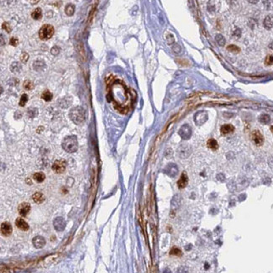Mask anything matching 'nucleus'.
<instances>
[{"mask_svg": "<svg viewBox=\"0 0 273 273\" xmlns=\"http://www.w3.org/2000/svg\"><path fill=\"white\" fill-rule=\"evenodd\" d=\"M109 92L114 107L119 113L127 114L131 108L132 96L125 83L121 81H114L110 84Z\"/></svg>", "mask_w": 273, "mask_h": 273, "instance_id": "1", "label": "nucleus"}, {"mask_svg": "<svg viewBox=\"0 0 273 273\" xmlns=\"http://www.w3.org/2000/svg\"><path fill=\"white\" fill-rule=\"evenodd\" d=\"M62 146L64 151H66L68 153H74L77 151L78 149V142L76 136L74 135H69L66 136V138L63 140L62 143Z\"/></svg>", "mask_w": 273, "mask_h": 273, "instance_id": "2", "label": "nucleus"}, {"mask_svg": "<svg viewBox=\"0 0 273 273\" xmlns=\"http://www.w3.org/2000/svg\"><path fill=\"white\" fill-rule=\"evenodd\" d=\"M70 118L76 125H81L85 120V111L82 107H75L69 113Z\"/></svg>", "mask_w": 273, "mask_h": 273, "instance_id": "3", "label": "nucleus"}, {"mask_svg": "<svg viewBox=\"0 0 273 273\" xmlns=\"http://www.w3.org/2000/svg\"><path fill=\"white\" fill-rule=\"evenodd\" d=\"M55 33L54 27L50 24H45L43 25L39 31V36L42 40H47L50 39Z\"/></svg>", "mask_w": 273, "mask_h": 273, "instance_id": "4", "label": "nucleus"}, {"mask_svg": "<svg viewBox=\"0 0 273 273\" xmlns=\"http://www.w3.org/2000/svg\"><path fill=\"white\" fill-rule=\"evenodd\" d=\"M66 167V162L64 160H56L52 165V170L56 173H62Z\"/></svg>", "mask_w": 273, "mask_h": 273, "instance_id": "5", "label": "nucleus"}, {"mask_svg": "<svg viewBox=\"0 0 273 273\" xmlns=\"http://www.w3.org/2000/svg\"><path fill=\"white\" fill-rule=\"evenodd\" d=\"M250 137H251V140H252L254 144L257 145V146H260V145H263L264 137L259 130H254V131H252Z\"/></svg>", "mask_w": 273, "mask_h": 273, "instance_id": "6", "label": "nucleus"}, {"mask_svg": "<svg viewBox=\"0 0 273 273\" xmlns=\"http://www.w3.org/2000/svg\"><path fill=\"white\" fill-rule=\"evenodd\" d=\"M178 134L183 140H188L192 135V129L188 125H183L181 126Z\"/></svg>", "mask_w": 273, "mask_h": 273, "instance_id": "7", "label": "nucleus"}, {"mask_svg": "<svg viewBox=\"0 0 273 273\" xmlns=\"http://www.w3.org/2000/svg\"><path fill=\"white\" fill-rule=\"evenodd\" d=\"M53 226L56 231H63L66 228V221L62 217L56 218L53 221Z\"/></svg>", "mask_w": 273, "mask_h": 273, "instance_id": "8", "label": "nucleus"}, {"mask_svg": "<svg viewBox=\"0 0 273 273\" xmlns=\"http://www.w3.org/2000/svg\"><path fill=\"white\" fill-rule=\"evenodd\" d=\"M208 117V114L206 111H199V112H197L194 116L195 123H196L197 125H204V123L207 121Z\"/></svg>", "mask_w": 273, "mask_h": 273, "instance_id": "9", "label": "nucleus"}, {"mask_svg": "<svg viewBox=\"0 0 273 273\" xmlns=\"http://www.w3.org/2000/svg\"><path fill=\"white\" fill-rule=\"evenodd\" d=\"M1 233L4 236H9L12 233V225L9 222H4L1 224Z\"/></svg>", "mask_w": 273, "mask_h": 273, "instance_id": "10", "label": "nucleus"}, {"mask_svg": "<svg viewBox=\"0 0 273 273\" xmlns=\"http://www.w3.org/2000/svg\"><path fill=\"white\" fill-rule=\"evenodd\" d=\"M33 242L34 246L37 248V249H40V248H43L46 245V240L45 238L42 236H39V235H37L32 240Z\"/></svg>", "mask_w": 273, "mask_h": 273, "instance_id": "11", "label": "nucleus"}, {"mask_svg": "<svg viewBox=\"0 0 273 273\" xmlns=\"http://www.w3.org/2000/svg\"><path fill=\"white\" fill-rule=\"evenodd\" d=\"M30 210V204L29 203H22L18 208L19 214L21 216H25Z\"/></svg>", "mask_w": 273, "mask_h": 273, "instance_id": "12", "label": "nucleus"}, {"mask_svg": "<svg viewBox=\"0 0 273 273\" xmlns=\"http://www.w3.org/2000/svg\"><path fill=\"white\" fill-rule=\"evenodd\" d=\"M15 225L17 227L19 228L20 230L23 231H27L29 229H30V226L29 224H27L25 221L23 219L21 218H18L16 220H15Z\"/></svg>", "mask_w": 273, "mask_h": 273, "instance_id": "13", "label": "nucleus"}, {"mask_svg": "<svg viewBox=\"0 0 273 273\" xmlns=\"http://www.w3.org/2000/svg\"><path fill=\"white\" fill-rule=\"evenodd\" d=\"M188 175L186 172H182V174L181 175V178L178 180V186L179 188H184L187 185H188Z\"/></svg>", "mask_w": 273, "mask_h": 273, "instance_id": "14", "label": "nucleus"}, {"mask_svg": "<svg viewBox=\"0 0 273 273\" xmlns=\"http://www.w3.org/2000/svg\"><path fill=\"white\" fill-rule=\"evenodd\" d=\"M234 131V127L232 125H224L221 126L220 132L222 135H229Z\"/></svg>", "mask_w": 273, "mask_h": 273, "instance_id": "15", "label": "nucleus"}, {"mask_svg": "<svg viewBox=\"0 0 273 273\" xmlns=\"http://www.w3.org/2000/svg\"><path fill=\"white\" fill-rule=\"evenodd\" d=\"M264 27L267 29V30H271L273 27V14H269L267 15L265 20H264L263 22Z\"/></svg>", "mask_w": 273, "mask_h": 273, "instance_id": "16", "label": "nucleus"}, {"mask_svg": "<svg viewBox=\"0 0 273 273\" xmlns=\"http://www.w3.org/2000/svg\"><path fill=\"white\" fill-rule=\"evenodd\" d=\"M32 199L36 204H42L43 202L45 201V196H44L42 193L37 192V193H35L33 194Z\"/></svg>", "mask_w": 273, "mask_h": 273, "instance_id": "17", "label": "nucleus"}, {"mask_svg": "<svg viewBox=\"0 0 273 273\" xmlns=\"http://www.w3.org/2000/svg\"><path fill=\"white\" fill-rule=\"evenodd\" d=\"M167 174L170 175L171 177H175L176 175L178 174V167L177 166L174 164H170L167 166Z\"/></svg>", "mask_w": 273, "mask_h": 273, "instance_id": "18", "label": "nucleus"}, {"mask_svg": "<svg viewBox=\"0 0 273 273\" xmlns=\"http://www.w3.org/2000/svg\"><path fill=\"white\" fill-rule=\"evenodd\" d=\"M31 17L33 18L34 20H40L41 17H42V10H41V9L40 8L35 9L32 13H31Z\"/></svg>", "mask_w": 273, "mask_h": 273, "instance_id": "19", "label": "nucleus"}, {"mask_svg": "<svg viewBox=\"0 0 273 273\" xmlns=\"http://www.w3.org/2000/svg\"><path fill=\"white\" fill-rule=\"evenodd\" d=\"M207 146L208 148L212 149V150H217L219 148V144L216 140L214 139H209L207 142Z\"/></svg>", "mask_w": 273, "mask_h": 273, "instance_id": "20", "label": "nucleus"}, {"mask_svg": "<svg viewBox=\"0 0 273 273\" xmlns=\"http://www.w3.org/2000/svg\"><path fill=\"white\" fill-rule=\"evenodd\" d=\"M33 179L36 182H42L46 179V175L43 172H36L33 176Z\"/></svg>", "mask_w": 273, "mask_h": 273, "instance_id": "21", "label": "nucleus"}, {"mask_svg": "<svg viewBox=\"0 0 273 273\" xmlns=\"http://www.w3.org/2000/svg\"><path fill=\"white\" fill-rule=\"evenodd\" d=\"M75 12V6L73 3H68L65 8V13L68 15V16H72Z\"/></svg>", "mask_w": 273, "mask_h": 273, "instance_id": "22", "label": "nucleus"}, {"mask_svg": "<svg viewBox=\"0 0 273 273\" xmlns=\"http://www.w3.org/2000/svg\"><path fill=\"white\" fill-rule=\"evenodd\" d=\"M52 93L48 91V90H46L45 92H43L42 94H41V99L43 100H45L46 102H50V101H51L52 100Z\"/></svg>", "mask_w": 273, "mask_h": 273, "instance_id": "23", "label": "nucleus"}, {"mask_svg": "<svg viewBox=\"0 0 273 273\" xmlns=\"http://www.w3.org/2000/svg\"><path fill=\"white\" fill-rule=\"evenodd\" d=\"M259 121L261 123V124H264V125H267L269 122L271 121L270 116L267 114H261V115L259 117Z\"/></svg>", "mask_w": 273, "mask_h": 273, "instance_id": "24", "label": "nucleus"}, {"mask_svg": "<svg viewBox=\"0 0 273 273\" xmlns=\"http://www.w3.org/2000/svg\"><path fill=\"white\" fill-rule=\"evenodd\" d=\"M227 50L229 51H230L232 53H239L240 51V48L239 46H235V45H233V44H231L230 46H227Z\"/></svg>", "mask_w": 273, "mask_h": 273, "instance_id": "25", "label": "nucleus"}, {"mask_svg": "<svg viewBox=\"0 0 273 273\" xmlns=\"http://www.w3.org/2000/svg\"><path fill=\"white\" fill-rule=\"evenodd\" d=\"M215 39H216V41L217 43L221 46H224L225 45V39H224V37L220 35V34H219L217 35L216 36H215Z\"/></svg>", "mask_w": 273, "mask_h": 273, "instance_id": "26", "label": "nucleus"}, {"mask_svg": "<svg viewBox=\"0 0 273 273\" xmlns=\"http://www.w3.org/2000/svg\"><path fill=\"white\" fill-rule=\"evenodd\" d=\"M28 100H29V97H28V95H27L26 93H24V94H22V96H21V98H20L19 104H20V106H21V107H23V106H24L26 104V103L28 102Z\"/></svg>", "mask_w": 273, "mask_h": 273, "instance_id": "27", "label": "nucleus"}, {"mask_svg": "<svg viewBox=\"0 0 273 273\" xmlns=\"http://www.w3.org/2000/svg\"><path fill=\"white\" fill-rule=\"evenodd\" d=\"M170 255L171 256H181L182 253H181V251L180 249H178L177 247H174V248H172L170 251Z\"/></svg>", "mask_w": 273, "mask_h": 273, "instance_id": "28", "label": "nucleus"}, {"mask_svg": "<svg viewBox=\"0 0 273 273\" xmlns=\"http://www.w3.org/2000/svg\"><path fill=\"white\" fill-rule=\"evenodd\" d=\"M34 84L33 82H30L29 80H27L25 82H24V88L26 89V90H32L34 88Z\"/></svg>", "mask_w": 273, "mask_h": 273, "instance_id": "29", "label": "nucleus"}, {"mask_svg": "<svg viewBox=\"0 0 273 273\" xmlns=\"http://www.w3.org/2000/svg\"><path fill=\"white\" fill-rule=\"evenodd\" d=\"M265 64L267 66H271V65H273V54L272 55H269V56H267L266 57Z\"/></svg>", "mask_w": 273, "mask_h": 273, "instance_id": "30", "label": "nucleus"}, {"mask_svg": "<svg viewBox=\"0 0 273 273\" xmlns=\"http://www.w3.org/2000/svg\"><path fill=\"white\" fill-rule=\"evenodd\" d=\"M2 28H3L4 30H6L8 33H10V32H11V27H10L9 24L7 23V22H4V23L2 24Z\"/></svg>", "mask_w": 273, "mask_h": 273, "instance_id": "31", "label": "nucleus"}, {"mask_svg": "<svg viewBox=\"0 0 273 273\" xmlns=\"http://www.w3.org/2000/svg\"><path fill=\"white\" fill-rule=\"evenodd\" d=\"M28 59H29V55H28L26 52L22 53V55H21V56H20V60H21V62L24 63H25V62H27Z\"/></svg>", "mask_w": 273, "mask_h": 273, "instance_id": "32", "label": "nucleus"}, {"mask_svg": "<svg viewBox=\"0 0 273 273\" xmlns=\"http://www.w3.org/2000/svg\"><path fill=\"white\" fill-rule=\"evenodd\" d=\"M9 44L11 46H16L19 44V39H17L16 37H12L9 40Z\"/></svg>", "mask_w": 273, "mask_h": 273, "instance_id": "33", "label": "nucleus"}, {"mask_svg": "<svg viewBox=\"0 0 273 273\" xmlns=\"http://www.w3.org/2000/svg\"><path fill=\"white\" fill-rule=\"evenodd\" d=\"M163 273H172V272H171V271L169 270V269H165L164 271H163Z\"/></svg>", "mask_w": 273, "mask_h": 273, "instance_id": "34", "label": "nucleus"}, {"mask_svg": "<svg viewBox=\"0 0 273 273\" xmlns=\"http://www.w3.org/2000/svg\"><path fill=\"white\" fill-rule=\"evenodd\" d=\"M269 48H271V49L273 50V41L271 43L270 45H269Z\"/></svg>", "mask_w": 273, "mask_h": 273, "instance_id": "35", "label": "nucleus"}]
</instances>
